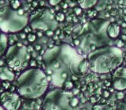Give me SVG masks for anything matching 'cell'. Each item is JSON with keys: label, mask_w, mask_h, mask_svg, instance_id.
<instances>
[{"label": "cell", "mask_w": 126, "mask_h": 110, "mask_svg": "<svg viewBox=\"0 0 126 110\" xmlns=\"http://www.w3.org/2000/svg\"><path fill=\"white\" fill-rule=\"evenodd\" d=\"M46 74L52 84L64 88L66 84L86 74L88 60L68 43H61L47 49L43 54Z\"/></svg>", "instance_id": "cell-1"}, {"label": "cell", "mask_w": 126, "mask_h": 110, "mask_svg": "<svg viewBox=\"0 0 126 110\" xmlns=\"http://www.w3.org/2000/svg\"><path fill=\"white\" fill-rule=\"evenodd\" d=\"M110 22L108 20L94 18L85 24L79 34L80 49L85 54H89L100 47L110 45L107 28Z\"/></svg>", "instance_id": "cell-2"}, {"label": "cell", "mask_w": 126, "mask_h": 110, "mask_svg": "<svg viewBox=\"0 0 126 110\" xmlns=\"http://www.w3.org/2000/svg\"><path fill=\"white\" fill-rule=\"evenodd\" d=\"M15 85L20 96L28 100H33L46 93L49 82L45 72L38 68H32L20 75Z\"/></svg>", "instance_id": "cell-3"}, {"label": "cell", "mask_w": 126, "mask_h": 110, "mask_svg": "<svg viewBox=\"0 0 126 110\" xmlns=\"http://www.w3.org/2000/svg\"><path fill=\"white\" fill-rule=\"evenodd\" d=\"M87 60L91 71L106 74L121 66L123 62V52L119 47L108 45L88 54Z\"/></svg>", "instance_id": "cell-4"}, {"label": "cell", "mask_w": 126, "mask_h": 110, "mask_svg": "<svg viewBox=\"0 0 126 110\" xmlns=\"http://www.w3.org/2000/svg\"><path fill=\"white\" fill-rule=\"evenodd\" d=\"M29 22L23 10H15L11 6L0 8V30L5 33H15L24 29Z\"/></svg>", "instance_id": "cell-5"}, {"label": "cell", "mask_w": 126, "mask_h": 110, "mask_svg": "<svg viewBox=\"0 0 126 110\" xmlns=\"http://www.w3.org/2000/svg\"><path fill=\"white\" fill-rule=\"evenodd\" d=\"M74 95L64 88L49 90L43 100L42 110H73Z\"/></svg>", "instance_id": "cell-6"}, {"label": "cell", "mask_w": 126, "mask_h": 110, "mask_svg": "<svg viewBox=\"0 0 126 110\" xmlns=\"http://www.w3.org/2000/svg\"><path fill=\"white\" fill-rule=\"evenodd\" d=\"M29 25L31 28L37 31H54L58 22L50 9L40 8L30 16Z\"/></svg>", "instance_id": "cell-7"}, {"label": "cell", "mask_w": 126, "mask_h": 110, "mask_svg": "<svg viewBox=\"0 0 126 110\" xmlns=\"http://www.w3.org/2000/svg\"><path fill=\"white\" fill-rule=\"evenodd\" d=\"M30 55L29 50L21 43L9 47L6 54V61L11 69L20 71L28 65Z\"/></svg>", "instance_id": "cell-8"}, {"label": "cell", "mask_w": 126, "mask_h": 110, "mask_svg": "<svg viewBox=\"0 0 126 110\" xmlns=\"http://www.w3.org/2000/svg\"><path fill=\"white\" fill-rule=\"evenodd\" d=\"M0 102L6 110H18L21 107V101L17 93L5 91L0 95Z\"/></svg>", "instance_id": "cell-9"}, {"label": "cell", "mask_w": 126, "mask_h": 110, "mask_svg": "<svg viewBox=\"0 0 126 110\" xmlns=\"http://www.w3.org/2000/svg\"><path fill=\"white\" fill-rule=\"evenodd\" d=\"M112 86L116 90H124L126 89V67L120 66L113 71Z\"/></svg>", "instance_id": "cell-10"}, {"label": "cell", "mask_w": 126, "mask_h": 110, "mask_svg": "<svg viewBox=\"0 0 126 110\" xmlns=\"http://www.w3.org/2000/svg\"><path fill=\"white\" fill-rule=\"evenodd\" d=\"M14 73L6 66H0V80L3 81H13L14 80Z\"/></svg>", "instance_id": "cell-11"}, {"label": "cell", "mask_w": 126, "mask_h": 110, "mask_svg": "<svg viewBox=\"0 0 126 110\" xmlns=\"http://www.w3.org/2000/svg\"><path fill=\"white\" fill-rule=\"evenodd\" d=\"M107 33L110 39H116L120 34V26L115 23H110L107 28Z\"/></svg>", "instance_id": "cell-12"}, {"label": "cell", "mask_w": 126, "mask_h": 110, "mask_svg": "<svg viewBox=\"0 0 126 110\" xmlns=\"http://www.w3.org/2000/svg\"><path fill=\"white\" fill-rule=\"evenodd\" d=\"M8 46V39L6 35L0 32V57L6 52Z\"/></svg>", "instance_id": "cell-13"}, {"label": "cell", "mask_w": 126, "mask_h": 110, "mask_svg": "<svg viewBox=\"0 0 126 110\" xmlns=\"http://www.w3.org/2000/svg\"><path fill=\"white\" fill-rule=\"evenodd\" d=\"M98 0H78L80 7L82 9H90L97 3Z\"/></svg>", "instance_id": "cell-14"}, {"label": "cell", "mask_w": 126, "mask_h": 110, "mask_svg": "<svg viewBox=\"0 0 126 110\" xmlns=\"http://www.w3.org/2000/svg\"><path fill=\"white\" fill-rule=\"evenodd\" d=\"M93 110H111L107 106L103 105H96L93 107Z\"/></svg>", "instance_id": "cell-15"}, {"label": "cell", "mask_w": 126, "mask_h": 110, "mask_svg": "<svg viewBox=\"0 0 126 110\" xmlns=\"http://www.w3.org/2000/svg\"><path fill=\"white\" fill-rule=\"evenodd\" d=\"M55 19L58 22H62L65 20V15L62 13H58L56 17H55Z\"/></svg>", "instance_id": "cell-16"}, {"label": "cell", "mask_w": 126, "mask_h": 110, "mask_svg": "<svg viewBox=\"0 0 126 110\" xmlns=\"http://www.w3.org/2000/svg\"><path fill=\"white\" fill-rule=\"evenodd\" d=\"M11 6L14 8V9H15V10H17L18 8H19V6H20V2L18 1V0H13V1L11 2Z\"/></svg>", "instance_id": "cell-17"}, {"label": "cell", "mask_w": 126, "mask_h": 110, "mask_svg": "<svg viewBox=\"0 0 126 110\" xmlns=\"http://www.w3.org/2000/svg\"><path fill=\"white\" fill-rule=\"evenodd\" d=\"M28 40H29L30 42H32L35 40V39H36V36H35V35L32 34V33H29V35H28Z\"/></svg>", "instance_id": "cell-18"}, {"label": "cell", "mask_w": 126, "mask_h": 110, "mask_svg": "<svg viewBox=\"0 0 126 110\" xmlns=\"http://www.w3.org/2000/svg\"><path fill=\"white\" fill-rule=\"evenodd\" d=\"M62 0H48V2L51 6H57Z\"/></svg>", "instance_id": "cell-19"}, {"label": "cell", "mask_w": 126, "mask_h": 110, "mask_svg": "<svg viewBox=\"0 0 126 110\" xmlns=\"http://www.w3.org/2000/svg\"><path fill=\"white\" fill-rule=\"evenodd\" d=\"M116 110H126V103L119 104Z\"/></svg>", "instance_id": "cell-20"}, {"label": "cell", "mask_w": 126, "mask_h": 110, "mask_svg": "<svg viewBox=\"0 0 126 110\" xmlns=\"http://www.w3.org/2000/svg\"><path fill=\"white\" fill-rule=\"evenodd\" d=\"M81 10H82L81 7H76V8H74V12H75V14H76L77 15H80L81 14Z\"/></svg>", "instance_id": "cell-21"}, {"label": "cell", "mask_w": 126, "mask_h": 110, "mask_svg": "<svg viewBox=\"0 0 126 110\" xmlns=\"http://www.w3.org/2000/svg\"><path fill=\"white\" fill-rule=\"evenodd\" d=\"M124 46V42H123V41L122 40H119L117 42V47H119V48H121V46Z\"/></svg>", "instance_id": "cell-22"}, {"label": "cell", "mask_w": 126, "mask_h": 110, "mask_svg": "<svg viewBox=\"0 0 126 110\" xmlns=\"http://www.w3.org/2000/svg\"><path fill=\"white\" fill-rule=\"evenodd\" d=\"M46 34L47 35H48V36H52L54 34V31H47Z\"/></svg>", "instance_id": "cell-23"}, {"label": "cell", "mask_w": 126, "mask_h": 110, "mask_svg": "<svg viewBox=\"0 0 126 110\" xmlns=\"http://www.w3.org/2000/svg\"><path fill=\"white\" fill-rule=\"evenodd\" d=\"M20 37H21V39H25L26 38V35H25V33H21L20 34Z\"/></svg>", "instance_id": "cell-24"}, {"label": "cell", "mask_w": 126, "mask_h": 110, "mask_svg": "<svg viewBox=\"0 0 126 110\" xmlns=\"http://www.w3.org/2000/svg\"><path fill=\"white\" fill-rule=\"evenodd\" d=\"M35 50H41V46H39V45H36V46H35Z\"/></svg>", "instance_id": "cell-25"}, {"label": "cell", "mask_w": 126, "mask_h": 110, "mask_svg": "<svg viewBox=\"0 0 126 110\" xmlns=\"http://www.w3.org/2000/svg\"><path fill=\"white\" fill-rule=\"evenodd\" d=\"M122 38H123L124 39H126V35H122Z\"/></svg>", "instance_id": "cell-26"}, {"label": "cell", "mask_w": 126, "mask_h": 110, "mask_svg": "<svg viewBox=\"0 0 126 110\" xmlns=\"http://www.w3.org/2000/svg\"><path fill=\"white\" fill-rule=\"evenodd\" d=\"M0 110H4V108L2 107V106L0 105Z\"/></svg>", "instance_id": "cell-27"}, {"label": "cell", "mask_w": 126, "mask_h": 110, "mask_svg": "<svg viewBox=\"0 0 126 110\" xmlns=\"http://www.w3.org/2000/svg\"><path fill=\"white\" fill-rule=\"evenodd\" d=\"M58 31H56V34H59V33H60V31H59V29H57Z\"/></svg>", "instance_id": "cell-28"}, {"label": "cell", "mask_w": 126, "mask_h": 110, "mask_svg": "<svg viewBox=\"0 0 126 110\" xmlns=\"http://www.w3.org/2000/svg\"><path fill=\"white\" fill-rule=\"evenodd\" d=\"M63 7H64V8H66V7H67V5H66V4H64V6H63Z\"/></svg>", "instance_id": "cell-29"}, {"label": "cell", "mask_w": 126, "mask_h": 110, "mask_svg": "<svg viewBox=\"0 0 126 110\" xmlns=\"http://www.w3.org/2000/svg\"><path fill=\"white\" fill-rule=\"evenodd\" d=\"M122 26H123V27H125V26H126L125 23H123V25H122Z\"/></svg>", "instance_id": "cell-30"}, {"label": "cell", "mask_w": 126, "mask_h": 110, "mask_svg": "<svg viewBox=\"0 0 126 110\" xmlns=\"http://www.w3.org/2000/svg\"><path fill=\"white\" fill-rule=\"evenodd\" d=\"M0 86H1V82H0Z\"/></svg>", "instance_id": "cell-31"}]
</instances>
